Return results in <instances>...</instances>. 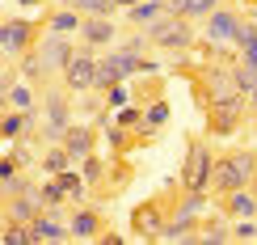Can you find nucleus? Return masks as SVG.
Segmentation results:
<instances>
[{
    "mask_svg": "<svg viewBox=\"0 0 257 245\" xmlns=\"http://www.w3.org/2000/svg\"><path fill=\"white\" fill-rule=\"evenodd\" d=\"M144 34L152 47H165V51H186L194 42V30H190V17H177V13H160L152 26H144Z\"/></svg>",
    "mask_w": 257,
    "mask_h": 245,
    "instance_id": "1",
    "label": "nucleus"
},
{
    "mask_svg": "<svg viewBox=\"0 0 257 245\" xmlns=\"http://www.w3.org/2000/svg\"><path fill=\"white\" fill-rule=\"evenodd\" d=\"M68 127H72L68 93H63V89H47V93H42V119H38V135H42L47 144H59Z\"/></svg>",
    "mask_w": 257,
    "mask_h": 245,
    "instance_id": "2",
    "label": "nucleus"
},
{
    "mask_svg": "<svg viewBox=\"0 0 257 245\" xmlns=\"http://www.w3.org/2000/svg\"><path fill=\"white\" fill-rule=\"evenodd\" d=\"M253 178H257V156H253V152H232V156H223V161L211 169V182H215L223 195H228V190L249 186Z\"/></svg>",
    "mask_w": 257,
    "mask_h": 245,
    "instance_id": "3",
    "label": "nucleus"
},
{
    "mask_svg": "<svg viewBox=\"0 0 257 245\" xmlns=\"http://www.w3.org/2000/svg\"><path fill=\"white\" fill-rule=\"evenodd\" d=\"M93 68H97L93 47H76V51H72V59L63 63V72H59L63 89H72V93H89V89H93Z\"/></svg>",
    "mask_w": 257,
    "mask_h": 245,
    "instance_id": "4",
    "label": "nucleus"
},
{
    "mask_svg": "<svg viewBox=\"0 0 257 245\" xmlns=\"http://www.w3.org/2000/svg\"><path fill=\"white\" fill-rule=\"evenodd\" d=\"M202 26H207V30H202L207 42H232V38H236V26H240V13H236V9H219L215 5L207 17H202Z\"/></svg>",
    "mask_w": 257,
    "mask_h": 245,
    "instance_id": "5",
    "label": "nucleus"
},
{
    "mask_svg": "<svg viewBox=\"0 0 257 245\" xmlns=\"http://www.w3.org/2000/svg\"><path fill=\"white\" fill-rule=\"evenodd\" d=\"M26 47H34V26H30V21H21V17L0 21V51L13 59V55H21Z\"/></svg>",
    "mask_w": 257,
    "mask_h": 245,
    "instance_id": "6",
    "label": "nucleus"
},
{
    "mask_svg": "<svg viewBox=\"0 0 257 245\" xmlns=\"http://www.w3.org/2000/svg\"><path fill=\"white\" fill-rule=\"evenodd\" d=\"M215 156L207 152V144H190V161H186V190H207Z\"/></svg>",
    "mask_w": 257,
    "mask_h": 245,
    "instance_id": "7",
    "label": "nucleus"
},
{
    "mask_svg": "<svg viewBox=\"0 0 257 245\" xmlns=\"http://www.w3.org/2000/svg\"><path fill=\"white\" fill-rule=\"evenodd\" d=\"M76 38L84 42V47L101 51V47H114V38H118V26H114V17H84Z\"/></svg>",
    "mask_w": 257,
    "mask_h": 245,
    "instance_id": "8",
    "label": "nucleus"
},
{
    "mask_svg": "<svg viewBox=\"0 0 257 245\" xmlns=\"http://www.w3.org/2000/svg\"><path fill=\"white\" fill-rule=\"evenodd\" d=\"M30 237H34V245H42V241H72V232H68L59 211H38L30 220Z\"/></svg>",
    "mask_w": 257,
    "mask_h": 245,
    "instance_id": "9",
    "label": "nucleus"
},
{
    "mask_svg": "<svg viewBox=\"0 0 257 245\" xmlns=\"http://www.w3.org/2000/svg\"><path fill=\"white\" fill-rule=\"evenodd\" d=\"M59 144H63V152L72 156V165H80L84 156L93 152V127H84V123H72L68 131H63V140H59Z\"/></svg>",
    "mask_w": 257,
    "mask_h": 245,
    "instance_id": "10",
    "label": "nucleus"
},
{
    "mask_svg": "<svg viewBox=\"0 0 257 245\" xmlns=\"http://www.w3.org/2000/svg\"><path fill=\"white\" fill-rule=\"evenodd\" d=\"M68 232H72V241H93L101 232V216L76 203V207H72V220H68Z\"/></svg>",
    "mask_w": 257,
    "mask_h": 245,
    "instance_id": "11",
    "label": "nucleus"
},
{
    "mask_svg": "<svg viewBox=\"0 0 257 245\" xmlns=\"http://www.w3.org/2000/svg\"><path fill=\"white\" fill-rule=\"evenodd\" d=\"M38 211H42V207H38V195H34V190H26V195H9V220L30 224Z\"/></svg>",
    "mask_w": 257,
    "mask_h": 245,
    "instance_id": "12",
    "label": "nucleus"
},
{
    "mask_svg": "<svg viewBox=\"0 0 257 245\" xmlns=\"http://www.w3.org/2000/svg\"><path fill=\"white\" fill-rule=\"evenodd\" d=\"M51 178H55V182H59V190H63V199H68V203L72 207H76V203H84V190H89V186H84V178L76 174V169H59V174H51Z\"/></svg>",
    "mask_w": 257,
    "mask_h": 245,
    "instance_id": "13",
    "label": "nucleus"
},
{
    "mask_svg": "<svg viewBox=\"0 0 257 245\" xmlns=\"http://www.w3.org/2000/svg\"><path fill=\"white\" fill-rule=\"evenodd\" d=\"M165 13V0H135V5H126V21H131V26H152V21Z\"/></svg>",
    "mask_w": 257,
    "mask_h": 245,
    "instance_id": "14",
    "label": "nucleus"
},
{
    "mask_svg": "<svg viewBox=\"0 0 257 245\" xmlns=\"http://www.w3.org/2000/svg\"><path fill=\"white\" fill-rule=\"evenodd\" d=\"M80 21H84V13H76V9L63 5L59 13H51L47 30H51V34H68V38H76V34H80Z\"/></svg>",
    "mask_w": 257,
    "mask_h": 245,
    "instance_id": "15",
    "label": "nucleus"
},
{
    "mask_svg": "<svg viewBox=\"0 0 257 245\" xmlns=\"http://www.w3.org/2000/svg\"><path fill=\"white\" fill-rule=\"evenodd\" d=\"M223 207H228V216H236V220H244V216H257V199H253L244 186H240V190H228Z\"/></svg>",
    "mask_w": 257,
    "mask_h": 245,
    "instance_id": "16",
    "label": "nucleus"
},
{
    "mask_svg": "<svg viewBox=\"0 0 257 245\" xmlns=\"http://www.w3.org/2000/svg\"><path fill=\"white\" fill-rule=\"evenodd\" d=\"M160 241H198V228H194V220L173 216L165 228H160Z\"/></svg>",
    "mask_w": 257,
    "mask_h": 245,
    "instance_id": "17",
    "label": "nucleus"
},
{
    "mask_svg": "<svg viewBox=\"0 0 257 245\" xmlns=\"http://www.w3.org/2000/svg\"><path fill=\"white\" fill-rule=\"evenodd\" d=\"M21 135H26V110H13L9 106L0 114V140H21Z\"/></svg>",
    "mask_w": 257,
    "mask_h": 245,
    "instance_id": "18",
    "label": "nucleus"
},
{
    "mask_svg": "<svg viewBox=\"0 0 257 245\" xmlns=\"http://www.w3.org/2000/svg\"><path fill=\"white\" fill-rule=\"evenodd\" d=\"M9 106H13V110H34L38 106V93L30 89V80H13L9 85Z\"/></svg>",
    "mask_w": 257,
    "mask_h": 245,
    "instance_id": "19",
    "label": "nucleus"
},
{
    "mask_svg": "<svg viewBox=\"0 0 257 245\" xmlns=\"http://www.w3.org/2000/svg\"><path fill=\"white\" fill-rule=\"evenodd\" d=\"M34 195H38V207H42V211H59V216H63V203H68V199H63V190H59L55 178L42 182V190H34Z\"/></svg>",
    "mask_w": 257,
    "mask_h": 245,
    "instance_id": "20",
    "label": "nucleus"
},
{
    "mask_svg": "<svg viewBox=\"0 0 257 245\" xmlns=\"http://www.w3.org/2000/svg\"><path fill=\"white\" fill-rule=\"evenodd\" d=\"M63 5L76 9V13H84V17H110L114 9H118L114 0H63Z\"/></svg>",
    "mask_w": 257,
    "mask_h": 245,
    "instance_id": "21",
    "label": "nucleus"
},
{
    "mask_svg": "<svg viewBox=\"0 0 257 245\" xmlns=\"http://www.w3.org/2000/svg\"><path fill=\"white\" fill-rule=\"evenodd\" d=\"M198 241L202 245H223V241H232V228L219 224V220H215V224H202L198 228Z\"/></svg>",
    "mask_w": 257,
    "mask_h": 245,
    "instance_id": "22",
    "label": "nucleus"
},
{
    "mask_svg": "<svg viewBox=\"0 0 257 245\" xmlns=\"http://www.w3.org/2000/svg\"><path fill=\"white\" fill-rule=\"evenodd\" d=\"M101 174H105V161L89 152V156L80 161V178H84V186H97V182H101Z\"/></svg>",
    "mask_w": 257,
    "mask_h": 245,
    "instance_id": "23",
    "label": "nucleus"
},
{
    "mask_svg": "<svg viewBox=\"0 0 257 245\" xmlns=\"http://www.w3.org/2000/svg\"><path fill=\"white\" fill-rule=\"evenodd\" d=\"M68 165H72V156L63 152V144H51L47 156H42V169H47V174H59V169H68Z\"/></svg>",
    "mask_w": 257,
    "mask_h": 245,
    "instance_id": "24",
    "label": "nucleus"
},
{
    "mask_svg": "<svg viewBox=\"0 0 257 245\" xmlns=\"http://www.w3.org/2000/svg\"><path fill=\"white\" fill-rule=\"evenodd\" d=\"M0 241H5V245H34V237H30V224H17V220H9V228L0 232Z\"/></svg>",
    "mask_w": 257,
    "mask_h": 245,
    "instance_id": "25",
    "label": "nucleus"
},
{
    "mask_svg": "<svg viewBox=\"0 0 257 245\" xmlns=\"http://www.w3.org/2000/svg\"><path fill=\"white\" fill-rule=\"evenodd\" d=\"M101 93H105V110H122V106L131 102V89H126V80L110 85V89H101Z\"/></svg>",
    "mask_w": 257,
    "mask_h": 245,
    "instance_id": "26",
    "label": "nucleus"
},
{
    "mask_svg": "<svg viewBox=\"0 0 257 245\" xmlns=\"http://www.w3.org/2000/svg\"><path fill=\"white\" fill-rule=\"evenodd\" d=\"M198 211H202V190H190V195L177 203V216H181V220H194Z\"/></svg>",
    "mask_w": 257,
    "mask_h": 245,
    "instance_id": "27",
    "label": "nucleus"
},
{
    "mask_svg": "<svg viewBox=\"0 0 257 245\" xmlns=\"http://www.w3.org/2000/svg\"><path fill=\"white\" fill-rule=\"evenodd\" d=\"M253 237H257L253 216H244V220H236V224H232V241H253Z\"/></svg>",
    "mask_w": 257,
    "mask_h": 245,
    "instance_id": "28",
    "label": "nucleus"
},
{
    "mask_svg": "<svg viewBox=\"0 0 257 245\" xmlns=\"http://www.w3.org/2000/svg\"><path fill=\"white\" fill-rule=\"evenodd\" d=\"M236 63H240L244 72H253V76H257V38H253V42H244V47H240V59H236Z\"/></svg>",
    "mask_w": 257,
    "mask_h": 245,
    "instance_id": "29",
    "label": "nucleus"
},
{
    "mask_svg": "<svg viewBox=\"0 0 257 245\" xmlns=\"http://www.w3.org/2000/svg\"><path fill=\"white\" fill-rule=\"evenodd\" d=\"M215 5H219V0H186V17H198V21H202Z\"/></svg>",
    "mask_w": 257,
    "mask_h": 245,
    "instance_id": "30",
    "label": "nucleus"
},
{
    "mask_svg": "<svg viewBox=\"0 0 257 245\" xmlns=\"http://www.w3.org/2000/svg\"><path fill=\"white\" fill-rule=\"evenodd\" d=\"M144 123H148V127H165V123H169V106H165V102H156L152 110L144 114Z\"/></svg>",
    "mask_w": 257,
    "mask_h": 245,
    "instance_id": "31",
    "label": "nucleus"
},
{
    "mask_svg": "<svg viewBox=\"0 0 257 245\" xmlns=\"http://www.w3.org/2000/svg\"><path fill=\"white\" fill-rule=\"evenodd\" d=\"M114 123H118V127H135V123H144V114H139V106L126 102V106H122V114H118Z\"/></svg>",
    "mask_w": 257,
    "mask_h": 245,
    "instance_id": "32",
    "label": "nucleus"
},
{
    "mask_svg": "<svg viewBox=\"0 0 257 245\" xmlns=\"http://www.w3.org/2000/svg\"><path fill=\"white\" fill-rule=\"evenodd\" d=\"M148 47H152V42H148V34H131V38L122 42V51H135V55H144Z\"/></svg>",
    "mask_w": 257,
    "mask_h": 245,
    "instance_id": "33",
    "label": "nucleus"
},
{
    "mask_svg": "<svg viewBox=\"0 0 257 245\" xmlns=\"http://www.w3.org/2000/svg\"><path fill=\"white\" fill-rule=\"evenodd\" d=\"M17 165H21L17 156H0V182H9V178L17 174Z\"/></svg>",
    "mask_w": 257,
    "mask_h": 245,
    "instance_id": "34",
    "label": "nucleus"
},
{
    "mask_svg": "<svg viewBox=\"0 0 257 245\" xmlns=\"http://www.w3.org/2000/svg\"><path fill=\"white\" fill-rule=\"evenodd\" d=\"M9 85H13V76H0V114L9 110Z\"/></svg>",
    "mask_w": 257,
    "mask_h": 245,
    "instance_id": "35",
    "label": "nucleus"
},
{
    "mask_svg": "<svg viewBox=\"0 0 257 245\" xmlns=\"http://www.w3.org/2000/svg\"><path fill=\"white\" fill-rule=\"evenodd\" d=\"M135 228H156V216H152V211H144V216L135 211Z\"/></svg>",
    "mask_w": 257,
    "mask_h": 245,
    "instance_id": "36",
    "label": "nucleus"
},
{
    "mask_svg": "<svg viewBox=\"0 0 257 245\" xmlns=\"http://www.w3.org/2000/svg\"><path fill=\"white\" fill-rule=\"evenodd\" d=\"M17 5H26V9H34V5H38V0H17Z\"/></svg>",
    "mask_w": 257,
    "mask_h": 245,
    "instance_id": "37",
    "label": "nucleus"
},
{
    "mask_svg": "<svg viewBox=\"0 0 257 245\" xmlns=\"http://www.w3.org/2000/svg\"><path fill=\"white\" fill-rule=\"evenodd\" d=\"M114 5H118V9H126V5H135V0H114Z\"/></svg>",
    "mask_w": 257,
    "mask_h": 245,
    "instance_id": "38",
    "label": "nucleus"
},
{
    "mask_svg": "<svg viewBox=\"0 0 257 245\" xmlns=\"http://www.w3.org/2000/svg\"><path fill=\"white\" fill-rule=\"evenodd\" d=\"M249 98H253V106H257V85H253V89H249Z\"/></svg>",
    "mask_w": 257,
    "mask_h": 245,
    "instance_id": "39",
    "label": "nucleus"
},
{
    "mask_svg": "<svg viewBox=\"0 0 257 245\" xmlns=\"http://www.w3.org/2000/svg\"><path fill=\"white\" fill-rule=\"evenodd\" d=\"M5 59H9V55H5V51H0V68H5Z\"/></svg>",
    "mask_w": 257,
    "mask_h": 245,
    "instance_id": "40",
    "label": "nucleus"
},
{
    "mask_svg": "<svg viewBox=\"0 0 257 245\" xmlns=\"http://www.w3.org/2000/svg\"><path fill=\"white\" fill-rule=\"evenodd\" d=\"M228 5H244V0H228Z\"/></svg>",
    "mask_w": 257,
    "mask_h": 245,
    "instance_id": "41",
    "label": "nucleus"
},
{
    "mask_svg": "<svg viewBox=\"0 0 257 245\" xmlns=\"http://www.w3.org/2000/svg\"><path fill=\"white\" fill-rule=\"evenodd\" d=\"M253 21H257V17H253Z\"/></svg>",
    "mask_w": 257,
    "mask_h": 245,
    "instance_id": "42",
    "label": "nucleus"
}]
</instances>
